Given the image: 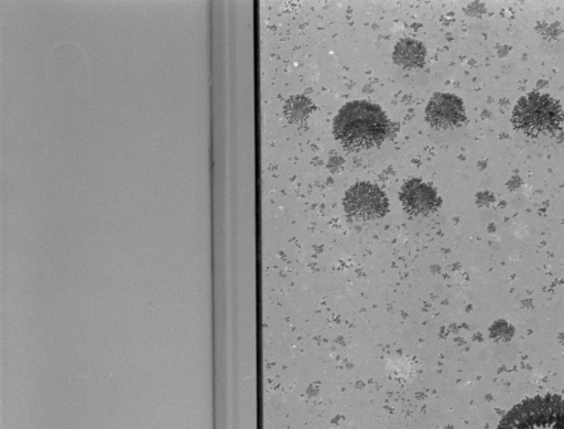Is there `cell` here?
Masks as SVG:
<instances>
[{"instance_id": "cell-1", "label": "cell", "mask_w": 564, "mask_h": 429, "mask_svg": "<svg viewBox=\"0 0 564 429\" xmlns=\"http://www.w3.org/2000/svg\"><path fill=\"white\" fill-rule=\"evenodd\" d=\"M390 121L382 109L366 100L344 105L334 119V136L349 151L380 144L390 132Z\"/></svg>"}, {"instance_id": "cell-2", "label": "cell", "mask_w": 564, "mask_h": 429, "mask_svg": "<svg viewBox=\"0 0 564 429\" xmlns=\"http://www.w3.org/2000/svg\"><path fill=\"white\" fill-rule=\"evenodd\" d=\"M496 429H564V398L547 395L527 399L509 410Z\"/></svg>"}, {"instance_id": "cell-3", "label": "cell", "mask_w": 564, "mask_h": 429, "mask_svg": "<svg viewBox=\"0 0 564 429\" xmlns=\"http://www.w3.org/2000/svg\"><path fill=\"white\" fill-rule=\"evenodd\" d=\"M562 120L558 104L547 95L529 94L516 105L512 121L528 133H539L555 129Z\"/></svg>"}, {"instance_id": "cell-4", "label": "cell", "mask_w": 564, "mask_h": 429, "mask_svg": "<svg viewBox=\"0 0 564 429\" xmlns=\"http://www.w3.org/2000/svg\"><path fill=\"white\" fill-rule=\"evenodd\" d=\"M344 207L348 215L357 219H375L384 216L388 200L377 185L359 182L347 190Z\"/></svg>"}, {"instance_id": "cell-5", "label": "cell", "mask_w": 564, "mask_h": 429, "mask_svg": "<svg viewBox=\"0 0 564 429\" xmlns=\"http://www.w3.org/2000/svg\"><path fill=\"white\" fill-rule=\"evenodd\" d=\"M425 118L437 129L457 126L465 118L463 103L453 94L437 93L426 106Z\"/></svg>"}, {"instance_id": "cell-6", "label": "cell", "mask_w": 564, "mask_h": 429, "mask_svg": "<svg viewBox=\"0 0 564 429\" xmlns=\"http://www.w3.org/2000/svg\"><path fill=\"white\" fill-rule=\"evenodd\" d=\"M400 201L404 210L412 215L429 214L440 203L435 190L419 179H411L402 185Z\"/></svg>"}, {"instance_id": "cell-7", "label": "cell", "mask_w": 564, "mask_h": 429, "mask_svg": "<svg viewBox=\"0 0 564 429\" xmlns=\"http://www.w3.org/2000/svg\"><path fill=\"white\" fill-rule=\"evenodd\" d=\"M424 58L425 49L419 41L404 39L394 46L393 60L404 68L422 67Z\"/></svg>"}]
</instances>
